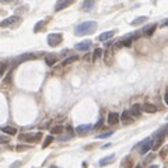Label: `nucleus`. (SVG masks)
I'll use <instances>...</instances> for the list:
<instances>
[{"label": "nucleus", "instance_id": "obj_1", "mask_svg": "<svg viewBox=\"0 0 168 168\" xmlns=\"http://www.w3.org/2000/svg\"><path fill=\"white\" fill-rule=\"evenodd\" d=\"M95 28H97V22L95 21H86V22H81L80 25H77L76 27V35H87V34H92L95 31Z\"/></svg>", "mask_w": 168, "mask_h": 168}, {"label": "nucleus", "instance_id": "obj_2", "mask_svg": "<svg viewBox=\"0 0 168 168\" xmlns=\"http://www.w3.org/2000/svg\"><path fill=\"white\" fill-rule=\"evenodd\" d=\"M62 41H63L62 34H49V35H48V44H49V46H52V48L58 46Z\"/></svg>", "mask_w": 168, "mask_h": 168}, {"label": "nucleus", "instance_id": "obj_3", "mask_svg": "<svg viewBox=\"0 0 168 168\" xmlns=\"http://www.w3.org/2000/svg\"><path fill=\"white\" fill-rule=\"evenodd\" d=\"M73 3H74V0H58L55 4V11H60L63 8H67Z\"/></svg>", "mask_w": 168, "mask_h": 168}, {"label": "nucleus", "instance_id": "obj_4", "mask_svg": "<svg viewBox=\"0 0 168 168\" xmlns=\"http://www.w3.org/2000/svg\"><path fill=\"white\" fill-rule=\"evenodd\" d=\"M153 147V140L151 139H146L144 142H142V147H140V153L142 154H146L150 148Z\"/></svg>", "mask_w": 168, "mask_h": 168}, {"label": "nucleus", "instance_id": "obj_5", "mask_svg": "<svg viewBox=\"0 0 168 168\" xmlns=\"http://www.w3.org/2000/svg\"><path fill=\"white\" fill-rule=\"evenodd\" d=\"M35 58V55L34 53H25V55H21V56H18L17 59H14V62H13V66H17V64L20 63V62H24V60H30V59H34Z\"/></svg>", "mask_w": 168, "mask_h": 168}, {"label": "nucleus", "instance_id": "obj_6", "mask_svg": "<svg viewBox=\"0 0 168 168\" xmlns=\"http://www.w3.org/2000/svg\"><path fill=\"white\" fill-rule=\"evenodd\" d=\"M21 139H22V140H25V142H28V143H34V142H36V140H39V139H41V133H34V134H22V136H21Z\"/></svg>", "mask_w": 168, "mask_h": 168}, {"label": "nucleus", "instance_id": "obj_7", "mask_svg": "<svg viewBox=\"0 0 168 168\" xmlns=\"http://www.w3.org/2000/svg\"><path fill=\"white\" fill-rule=\"evenodd\" d=\"M119 114H116V112H109L108 114V123L109 125H116L118 122H119Z\"/></svg>", "mask_w": 168, "mask_h": 168}, {"label": "nucleus", "instance_id": "obj_8", "mask_svg": "<svg viewBox=\"0 0 168 168\" xmlns=\"http://www.w3.org/2000/svg\"><path fill=\"white\" fill-rule=\"evenodd\" d=\"M18 20V17L17 16H11V17H7V18L4 20V21H0V27H8V25L14 24V22Z\"/></svg>", "mask_w": 168, "mask_h": 168}, {"label": "nucleus", "instance_id": "obj_9", "mask_svg": "<svg viewBox=\"0 0 168 168\" xmlns=\"http://www.w3.org/2000/svg\"><path fill=\"white\" fill-rule=\"evenodd\" d=\"M95 4V0H84L81 4V10L83 11H90Z\"/></svg>", "mask_w": 168, "mask_h": 168}, {"label": "nucleus", "instance_id": "obj_10", "mask_svg": "<svg viewBox=\"0 0 168 168\" xmlns=\"http://www.w3.org/2000/svg\"><path fill=\"white\" fill-rule=\"evenodd\" d=\"M90 46H91V41L87 39V41H83V42H80V44L76 45V49H78V50H88Z\"/></svg>", "mask_w": 168, "mask_h": 168}, {"label": "nucleus", "instance_id": "obj_11", "mask_svg": "<svg viewBox=\"0 0 168 168\" xmlns=\"http://www.w3.org/2000/svg\"><path fill=\"white\" fill-rule=\"evenodd\" d=\"M142 109H143L144 112H148V114H154V112L157 111V106L153 105V104L146 102V104H143V105H142Z\"/></svg>", "mask_w": 168, "mask_h": 168}, {"label": "nucleus", "instance_id": "obj_12", "mask_svg": "<svg viewBox=\"0 0 168 168\" xmlns=\"http://www.w3.org/2000/svg\"><path fill=\"white\" fill-rule=\"evenodd\" d=\"M132 119H133V116L130 115V112H129V111H123L122 116H120V120H122L125 125H128V123L132 122Z\"/></svg>", "mask_w": 168, "mask_h": 168}, {"label": "nucleus", "instance_id": "obj_13", "mask_svg": "<svg viewBox=\"0 0 168 168\" xmlns=\"http://www.w3.org/2000/svg\"><path fill=\"white\" fill-rule=\"evenodd\" d=\"M115 160V154H111V156H106V157H104V158H101L100 160V165L101 167H104V165H108V164H111L112 161Z\"/></svg>", "mask_w": 168, "mask_h": 168}, {"label": "nucleus", "instance_id": "obj_14", "mask_svg": "<svg viewBox=\"0 0 168 168\" xmlns=\"http://www.w3.org/2000/svg\"><path fill=\"white\" fill-rule=\"evenodd\" d=\"M142 105H139V104H136V105H133L132 106V109L129 112H130V115L132 116H140V112H142Z\"/></svg>", "mask_w": 168, "mask_h": 168}, {"label": "nucleus", "instance_id": "obj_15", "mask_svg": "<svg viewBox=\"0 0 168 168\" xmlns=\"http://www.w3.org/2000/svg\"><path fill=\"white\" fill-rule=\"evenodd\" d=\"M45 62H46L48 66H53L56 62V55H53V53H48L46 58H45Z\"/></svg>", "mask_w": 168, "mask_h": 168}, {"label": "nucleus", "instance_id": "obj_16", "mask_svg": "<svg viewBox=\"0 0 168 168\" xmlns=\"http://www.w3.org/2000/svg\"><path fill=\"white\" fill-rule=\"evenodd\" d=\"M91 129H92L91 125H80L76 128V132H77V133H86V132L91 130Z\"/></svg>", "mask_w": 168, "mask_h": 168}, {"label": "nucleus", "instance_id": "obj_17", "mask_svg": "<svg viewBox=\"0 0 168 168\" xmlns=\"http://www.w3.org/2000/svg\"><path fill=\"white\" fill-rule=\"evenodd\" d=\"M114 34H115V31H106V32H104V34H101L100 36H98V39L100 41H106V39H109L111 36H114Z\"/></svg>", "mask_w": 168, "mask_h": 168}, {"label": "nucleus", "instance_id": "obj_18", "mask_svg": "<svg viewBox=\"0 0 168 168\" xmlns=\"http://www.w3.org/2000/svg\"><path fill=\"white\" fill-rule=\"evenodd\" d=\"M156 27L157 25L156 24H151V25H148V27H146L144 30H143V34H144V35H151V34L154 32V30H156Z\"/></svg>", "mask_w": 168, "mask_h": 168}, {"label": "nucleus", "instance_id": "obj_19", "mask_svg": "<svg viewBox=\"0 0 168 168\" xmlns=\"http://www.w3.org/2000/svg\"><path fill=\"white\" fill-rule=\"evenodd\" d=\"M2 132H4V133H7V134H16L17 133V129L16 128H11V126H4V128H2Z\"/></svg>", "mask_w": 168, "mask_h": 168}, {"label": "nucleus", "instance_id": "obj_20", "mask_svg": "<svg viewBox=\"0 0 168 168\" xmlns=\"http://www.w3.org/2000/svg\"><path fill=\"white\" fill-rule=\"evenodd\" d=\"M146 20H147V17H146V16H142V17H137L134 21L130 22V24H132V25H139V24H142V22H144Z\"/></svg>", "mask_w": 168, "mask_h": 168}, {"label": "nucleus", "instance_id": "obj_21", "mask_svg": "<svg viewBox=\"0 0 168 168\" xmlns=\"http://www.w3.org/2000/svg\"><path fill=\"white\" fill-rule=\"evenodd\" d=\"M78 59V56H72V58H69V59H66V60H63V63L62 64H70V63H73V62H76Z\"/></svg>", "mask_w": 168, "mask_h": 168}, {"label": "nucleus", "instance_id": "obj_22", "mask_svg": "<svg viewBox=\"0 0 168 168\" xmlns=\"http://www.w3.org/2000/svg\"><path fill=\"white\" fill-rule=\"evenodd\" d=\"M112 133H114V132H105V133H101V134H98L97 136V139H105V137H109V136H112Z\"/></svg>", "mask_w": 168, "mask_h": 168}, {"label": "nucleus", "instance_id": "obj_23", "mask_svg": "<svg viewBox=\"0 0 168 168\" xmlns=\"http://www.w3.org/2000/svg\"><path fill=\"white\" fill-rule=\"evenodd\" d=\"M63 132V126H55V128L52 129V133L53 134H59Z\"/></svg>", "mask_w": 168, "mask_h": 168}, {"label": "nucleus", "instance_id": "obj_24", "mask_svg": "<svg viewBox=\"0 0 168 168\" xmlns=\"http://www.w3.org/2000/svg\"><path fill=\"white\" fill-rule=\"evenodd\" d=\"M52 140H53V137L52 136H48L46 139H45V142H44V144H42V147H48V146L52 143Z\"/></svg>", "mask_w": 168, "mask_h": 168}, {"label": "nucleus", "instance_id": "obj_25", "mask_svg": "<svg viewBox=\"0 0 168 168\" xmlns=\"http://www.w3.org/2000/svg\"><path fill=\"white\" fill-rule=\"evenodd\" d=\"M44 24H45V21H44V20H42V21H39L38 24L35 25V28H34V31H35V32H39V30H41V28H42V25H44Z\"/></svg>", "mask_w": 168, "mask_h": 168}, {"label": "nucleus", "instance_id": "obj_26", "mask_svg": "<svg viewBox=\"0 0 168 168\" xmlns=\"http://www.w3.org/2000/svg\"><path fill=\"white\" fill-rule=\"evenodd\" d=\"M101 55H102V49H100V48H97V49L94 50V60H95V59H97V58H100Z\"/></svg>", "mask_w": 168, "mask_h": 168}, {"label": "nucleus", "instance_id": "obj_27", "mask_svg": "<svg viewBox=\"0 0 168 168\" xmlns=\"http://www.w3.org/2000/svg\"><path fill=\"white\" fill-rule=\"evenodd\" d=\"M0 143H8V137H6V136H0Z\"/></svg>", "mask_w": 168, "mask_h": 168}, {"label": "nucleus", "instance_id": "obj_28", "mask_svg": "<svg viewBox=\"0 0 168 168\" xmlns=\"http://www.w3.org/2000/svg\"><path fill=\"white\" fill-rule=\"evenodd\" d=\"M164 101H165V104H167V105H168V91L164 94Z\"/></svg>", "mask_w": 168, "mask_h": 168}, {"label": "nucleus", "instance_id": "obj_29", "mask_svg": "<svg viewBox=\"0 0 168 168\" xmlns=\"http://www.w3.org/2000/svg\"><path fill=\"white\" fill-rule=\"evenodd\" d=\"M101 125H102V120H100V122H98V123H97V125H95V129H98V128H100V126H101Z\"/></svg>", "mask_w": 168, "mask_h": 168}, {"label": "nucleus", "instance_id": "obj_30", "mask_svg": "<svg viewBox=\"0 0 168 168\" xmlns=\"http://www.w3.org/2000/svg\"><path fill=\"white\" fill-rule=\"evenodd\" d=\"M17 148H18V150H25V148H27V147H25V146H18V147H17Z\"/></svg>", "mask_w": 168, "mask_h": 168}, {"label": "nucleus", "instance_id": "obj_31", "mask_svg": "<svg viewBox=\"0 0 168 168\" xmlns=\"http://www.w3.org/2000/svg\"><path fill=\"white\" fill-rule=\"evenodd\" d=\"M18 165H20V162H16V164H13V165H11V168H17V167H18Z\"/></svg>", "mask_w": 168, "mask_h": 168}, {"label": "nucleus", "instance_id": "obj_32", "mask_svg": "<svg viewBox=\"0 0 168 168\" xmlns=\"http://www.w3.org/2000/svg\"><path fill=\"white\" fill-rule=\"evenodd\" d=\"M8 2H11V0H0V3H8Z\"/></svg>", "mask_w": 168, "mask_h": 168}, {"label": "nucleus", "instance_id": "obj_33", "mask_svg": "<svg viewBox=\"0 0 168 168\" xmlns=\"http://www.w3.org/2000/svg\"><path fill=\"white\" fill-rule=\"evenodd\" d=\"M162 25H164V27H168V21H165V22H164V24H162Z\"/></svg>", "mask_w": 168, "mask_h": 168}, {"label": "nucleus", "instance_id": "obj_34", "mask_svg": "<svg viewBox=\"0 0 168 168\" xmlns=\"http://www.w3.org/2000/svg\"><path fill=\"white\" fill-rule=\"evenodd\" d=\"M150 168H158V165H151Z\"/></svg>", "mask_w": 168, "mask_h": 168}, {"label": "nucleus", "instance_id": "obj_35", "mask_svg": "<svg viewBox=\"0 0 168 168\" xmlns=\"http://www.w3.org/2000/svg\"><path fill=\"white\" fill-rule=\"evenodd\" d=\"M49 168H60V167H56V165H52V167H49Z\"/></svg>", "mask_w": 168, "mask_h": 168}, {"label": "nucleus", "instance_id": "obj_36", "mask_svg": "<svg viewBox=\"0 0 168 168\" xmlns=\"http://www.w3.org/2000/svg\"><path fill=\"white\" fill-rule=\"evenodd\" d=\"M136 168H142V167H139V165H137V167H136Z\"/></svg>", "mask_w": 168, "mask_h": 168}]
</instances>
